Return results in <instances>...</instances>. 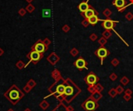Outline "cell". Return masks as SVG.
Segmentation results:
<instances>
[{
	"label": "cell",
	"instance_id": "obj_1",
	"mask_svg": "<svg viewBox=\"0 0 133 111\" xmlns=\"http://www.w3.org/2000/svg\"><path fill=\"white\" fill-rule=\"evenodd\" d=\"M4 96L9 100V102H11L13 105H15L24 96V94L15 85H13L10 87V89L6 92H5Z\"/></svg>",
	"mask_w": 133,
	"mask_h": 111
},
{
	"label": "cell",
	"instance_id": "obj_2",
	"mask_svg": "<svg viewBox=\"0 0 133 111\" xmlns=\"http://www.w3.org/2000/svg\"><path fill=\"white\" fill-rule=\"evenodd\" d=\"M65 82L66 83V85H65V92H64V96H65V99L66 101L69 103L72 100V99L77 94L75 93V89H74V88L76 87V86L69 78H68L67 80L65 81Z\"/></svg>",
	"mask_w": 133,
	"mask_h": 111
},
{
	"label": "cell",
	"instance_id": "obj_3",
	"mask_svg": "<svg viewBox=\"0 0 133 111\" xmlns=\"http://www.w3.org/2000/svg\"><path fill=\"white\" fill-rule=\"evenodd\" d=\"M94 54L100 59V62H101L100 64H101V65H103V60L110 54V51H109L107 48H105L104 47H100L97 50H96L94 52Z\"/></svg>",
	"mask_w": 133,
	"mask_h": 111
},
{
	"label": "cell",
	"instance_id": "obj_4",
	"mask_svg": "<svg viewBox=\"0 0 133 111\" xmlns=\"http://www.w3.org/2000/svg\"><path fill=\"white\" fill-rule=\"evenodd\" d=\"M100 21L102 22V26L105 30H112L115 27L116 23H119V21L118 20H111V18H107L106 20H101L100 19Z\"/></svg>",
	"mask_w": 133,
	"mask_h": 111
},
{
	"label": "cell",
	"instance_id": "obj_5",
	"mask_svg": "<svg viewBox=\"0 0 133 111\" xmlns=\"http://www.w3.org/2000/svg\"><path fill=\"white\" fill-rule=\"evenodd\" d=\"M82 107L86 111H94L98 107V104L90 97L82 104Z\"/></svg>",
	"mask_w": 133,
	"mask_h": 111
},
{
	"label": "cell",
	"instance_id": "obj_6",
	"mask_svg": "<svg viewBox=\"0 0 133 111\" xmlns=\"http://www.w3.org/2000/svg\"><path fill=\"white\" fill-rule=\"evenodd\" d=\"M85 82L88 86H94L99 81V78L96 75V74L93 72H90L84 78Z\"/></svg>",
	"mask_w": 133,
	"mask_h": 111
},
{
	"label": "cell",
	"instance_id": "obj_7",
	"mask_svg": "<svg viewBox=\"0 0 133 111\" xmlns=\"http://www.w3.org/2000/svg\"><path fill=\"white\" fill-rule=\"evenodd\" d=\"M27 58L30 59V62H33L34 64H36V63H38L43 58V54H41V53H39L38 51L32 50L30 54L27 55Z\"/></svg>",
	"mask_w": 133,
	"mask_h": 111
},
{
	"label": "cell",
	"instance_id": "obj_8",
	"mask_svg": "<svg viewBox=\"0 0 133 111\" xmlns=\"http://www.w3.org/2000/svg\"><path fill=\"white\" fill-rule=\"evenodd\" d=\"M47 46L44 44V42H42L41 41H38L32 47V50L33 51H36L41 53V54H44L47 51Z\"/></svg>",
	"mask_w": 133,
	"mask_h": 111
},
{
	"label": "cell",
	"instance_id": "obj_9",
	"mask_svg": "<svg viewBox=\"0 0 133 111\" xmlns=\"http://www.w3.org/2000/svg\"><path fill=\"white\" fill-rule=\"evenodd\" d=\"M74 65H75L79 71L83 70L84 68L85 69H88V68H87L86 61L83 59V58H82V57H79L78 59L76 60V62H74Z\"/></svg>",
	"mask_w": 133,
	"mask_h": 111
},
{
	"label": "cell",
	"instance_id": "obj_10",
	"mask_svg": "<svg viewBox=\"0 0 133 111\" xmlns=\"http://www.w3.org/2000/svg\"><path fill=\"white\" fill-rule=\"evenodd\" d=\"M80 15L82 16H83V18H86V19H89L91 16L94 15L98 16L99 15V12H98L97 10H96L94 7H93L91 5H90V8L86 10V12H80Z\"/></svg>",
	"mask_w": 133,
	"mask_h": 111
},
{
	"label": "cell",
	"instance_id": "obj_11",
	"mask_svg": "<svg viewBox=\"0 0 133 111\" xmlns=\"http://www.w3.org/2000/svg\"><path fill=\"white\" fill-rule=\"evenodd\" d=\"M112 5L115 6L119 11V10L121 9L122 8H124L126 6L127 2H126V0H113Z\"/></svg>",
	"mask_w": 133,
	"mask_h": 111
},
{
	"label": "cell",
	"instance_id": "obj_12",
	"mask_svg": "<svg viewBox=\"0 0 133 111\" xmlns=\"http://www.w3.org/2000/svg\"><path fill=\"white\" fill-rule=\"evenodd\" d=\"M89 1H90V0H86V2H82L78 6V9L81 12H86V10L90 8V5L88 4Z\"/></svg>",
	"mask_w": 133,
	"mask_h": 111
},
{
	"label": "cell",
	"instance_id": "obj_13",
	"mask_svg": "<svg viewBox=\"0 0 133 111\" xmlns=\"http://www.w3.org/2000/svg\"><path fill=\"white\" fill-rule=\"evenodd\" d=\"M47 60H48L49 62H51V64L55 65L58 62V61H59V58L57 56L56 54H55V53H52V54L50 55L48 58H47Z\"/></svg>",
	"mask_w": 133,
	"mask_h": 111
},
{
	"label": "cell",
	"instance_id": "obj_14",
	"mask_svg": "<svg viewBox=\"0 0 133 111\" xmlns=\"http://www.w3.org/2000/svg\"><path fill=\"white\" fill-rule=\"evenodd\" d=\"M65 82H64V84H60V85H58L56 87L55 93L58 94V96H61V95H64V92H65Z\"/></svg>",
	"mask_w": 133,
	"mask_h": 111
},
{
	"label": "cell",
	"instance_id": "obj_15",
	"mask_svg": "<svg viewBox=\"0 0 133 111\" xmlns=\"http://www.w3.org/2000/svg\"><path fill=\"white\" fill-rule=\"evenodd\" d=\"M88 20H89V23H90V25H91V26H95L98 22H99V21H100V19H99L98 16L94 15V16H91L90 18H89Z\"/></svg>",
	"mask_w": 133,
	"mask_h": 111
},
{
	"label": "cell",
	"instance_id": "obj_16",
	"mask_svg": "<svg viewBox=\"0 0 133 111\" xmlns=\"http://www.w3.org/2000/svg\"><path fill=\"white\" fill-rule=\"evenodd\" d=\"M102 98V95L100 93V92H97L96 91L94 92V93H92V96H91V99H94L95 102H97L99 101V100Z\"/></svg>",
	"mask_w": 133,
	"mask_h": 111
},
{
	"label": "cell",
	"instance_id": "obj_17",
	"mask_svg": "<svg viewBox=\"0 0 133 111\" xmlns=\"http://www.w3.org/2000/svg\"><path fill=\"white\" fill-rule=\"evenodd\" d=\"M102 36L103 37H105L106 39H109L111 37V36H112V33L111 32V30H105L102 33Z\"/></svg>",
	"mask_w": 133,
	"mask_h": 111
},
{
	"label": "cell",
	"instance_id": "obj_18",
	"mask_svg": "<svg viewBox=\"0 0 133 111\" xmlns=\"http://www.w3.org/2000/svg\"><path fill=\"white\" fill-rule=\"evenodd\" d=\"M103 16H106L107 18H110L111 16L112 15V12H111V10L110 9L107 8V9H105L104 10H103Z\"/></svg>",
	"mask_w": 133,
	"mask_h": 111
},
{
	"label": "cell",
	"instance_id": "obj_19",
	"mask_svg": "<svg viewBox=\"0 0 133 111\" xmlns=\"http://www.w3.org/2000/svg\"><path fill=\"white\" fill-rule=\"evenodd\" d=\"M98 43H99L100 47H104L105 44H107V39L105 37H100L99 40H98Z\"/></svg>",
	"mask_w": 133,
	"mask_h": 111
},
{
	"label": "cell",
	"instance_id": "obj_20",
	"mask_svg": "<svg viewBox=\"0 0 133 111\" xmlns=\"http://www.w3.org/2000/svg\"><path fill=\"white\" fill-rule=\"evenodd\" d=\"M42 16L44 17H50L51 16V10L50 9H44L42 11Z\"/></svg>",
	"mask_w": 133,
	"mask_h": 111
},
{
	"label": "cell",
	"instance_id": "obj_21",
	"mask_svg": "<svg viewBox=\"0 0 133 111\" xmlns=\"http://www.w3.org/2000/svg\"><path fill=\"white\" fill-rule=\"evenodd\" d=\"M120 82H121V83L122 84V85L126 86L127 84L129 83V78H127L126 76H123V77L121 78Z\"/></svg>",
	"mask_w": 133,
	"mask_h": 111
},
{
	"label": "cell",
	"instance_id": "obj_22",
	"mask_svg": "<svg viewBox=\"0 0 133 111\" xmlns=\"http://www.w3.org/2000/svg\"><path fill=\"white\" fill-rule=\"evenodd\" d=\"M70 54L73 57H76L79 54V51L76 48V47H73V48L70 51Z\"/></svg>",
	"mask_w": 133,
	"mask_h": 111
},
{
	"label": "cell",
	"instance_id": "obj_23",
	"mask_svg": "<svg viewBox=\"0 0 133 111\" xmlns=\"http://www.w3.org/2000/svg\"><path fill=\"white\" fill-rule=\"evenodd\" d=\"M117 94H118V92H117L116 91V89H111L110 91H109V95L111 96V97H115L117 96Z\"/></svg>",
	"mask_w": 133,
	"mask_h": 111
},
{
	"label": "cell",
	"instance_id": "obj_24",
	"mask_svg": "<svg viewBox=\"0 0 133 111\" xmlns=\"http://www.w3.org/2000/svg\"><path fill=\"white\" fill-rule=\"evenodd\" d=\"M81 24L84 27H87V26H88L89 25H90V23H89L88 19H86V18H84L83 20H82V22H81Z\"/></svg>",
	"mask_w": 133,
	"mask_h": 111
},
{
	"label": "cell",
	"instance_id": "obj_25",
	"mask_svg": "<svg viewBox=\"0 0 133 111\" xmlns=\"http://www.w3.org/2000/svg\"><path fill=\"white\" fill-rule=\"evenodd\" d=\"M125 19H126L128 21H131V20H133V14H132L131 12H128L127 14L125 15Z\"/></svg>",
	"mask_w": 133,
	"mask_h": 111
},
{
	"label": "cell",
	"instance_id": "obj_26",
	"mask_svg": "<svg viewBox=\"0 0 133 111\" xmlns=\"http://www.w3.org/2000/svg\"><path fill=\"white\" fill-rule=\"evenodd\" d=\"M97 35L96 33H91L90 34V40L91 41H96L97 40Z\"/></svg>",
	"mask_w": 133,
	"mask_h": 111
},
{
	"label": "cell",
	"instance_id": "obj_27",
	"mask_svg": "<svg viewBox=\"0 0 133 111\" xmlns=\"http://www.w3.org/2000/svg\"><path fill=\"white\" fill-rule=\"evenodd\" d=\"M111 65H112L113 66H114V67H117V66L119 65V63H120V62H119V60L118 58H114L111 62Z\"/></svg>",
	"mask_w": 133,
	"mask_h": 111
},
{
	"label": "cell",
	"instance_id": "obj_28",
	"mask_svg": "<svg viewBox=\"0 0 133 111\" xmlns=\"http://www.w3.org/2000/svg\"><path fill=\"white\" fill-rule=\"evenodd\" d=\"M95 88H96V91H97V92H101L103 89V87L100 85V84H97V85L95 86Z\"/></svg>",
	"mask_w": 133,
	"mask_h": 111
},
{
	"label": "cell",
	"instance_id": "obj_29",
	"mask_svg": "<svg viewBox=\"0 0 133 111\" xmlns=\"http://www.w3.org/2000/svg\"><path fill=\"white\" fill-rule=\"evenodd\" d=\"M115 89H116L117 92H118V94H121V93H122V92H124V89H123V87L121 86H118Z\"/></svg>",
	"mask_w": 133,
	"mask_h": 111
},
{
	"label": "cell",
	"instance_id": "obj_30",
	"mask_svg": "<svg viewBox=\"0 0 133 111\" xmlns=\"http://www.w3.org/2000/svg\"><path fill=\"white\" fill-rule=\"evenodd\" d=\"M40 106H41V107L42 108V109L45 110V109H47V107H48L49 105H48V103H47L46 101H44H44L41 103V105H40Z\"/></svg>",
	"mask_w": 133,
	"mask_h": 111
},
{
	"label": "cell",
	"instance_id": "obj_31",
	"mask_svg": "<svg viewBox=\"0 0 133 111\" xmlns=\"http://www.w3.org/2000/svg\"><path fill=\"white\" fill-rule=\"evenodd\" d=\"M87 90H88L90 92H91V93H94V92H96L95 86H89V87L87 88Z\"/></svg>",
	"mask_w": 133,
	"mask_h": 111
},
{
	"label": "cell",
	"instance_id": "obj_32",
	"mask_svg": "<svg viewBox=\"0 0 133 111\" xmlns=\"http://www.w3.org/2000/svg\"><path fill=\"white\" fill-rule=\"evenodd\" d=\"M129 1H130V3H129V4H127L126 6H124V8H122L121 9H120V10H119V12H123V11H124V9H125L126 8H128V7H129V6H131V5H133V0H129Z\"/></svg>",
	"mask_w": 133,
	"mask_h": 111
},
{
	"label": "cell",
	"instance_id": "obj_33",
	"mask_svg": "<svg viewBox=\"0 0 133 111\" xmlns=\"http://www.w3.org/2000/svg\"><path fill=\"white\" fill-rule=\"evenodd\" d=\"M117 78H118V75L115 73H112L110 75V79L111 81H115Z\"/></svg>",
	"mask_w": 133,
	"mask_h": 111
},
{
	"label": "cell",
	"instance_id": "obj_34",
	"mask_svg": "<svg viewBox=\"0 0 133 111\" xmlns=\"http://www.w3.org/2000/svg\"><path fill=\"white\" fill-rule=\"evenodd\" d=\"M62 30L64 31V32L65 33H67V32H69V31L70 30V27L68 25H65L62 27Z\"/></svg>",
	"mask_w": 133,
	"mask_h": 111
},
{
	"label": "cell",
	"instance_id": "obj_35",
	"mask_svg": "<svg viewBox=\"0 0 133 111\" xmlns=\"http://www.w3.org/2000/svg\"><path fill=\"white\" fill-rule=\"evenodd\" d=\"M124 99H125L126 101H129V100L131 99V96H130V95H124Z\"/></svg>",
	"mask_w": 133,
	"mask_h": 111
},
{
	"label": "cell",
	"instance_id": "obj_36",
	"mask_svg": "<svg viewBox=\"0 0 133 111\" xmlns=\"http://www.w3.org/2000/svg\"><path fill=\"white\" fill-rule=\"evenodd\" d=\"M124 92H125V95H130V96H131L132 93V90L130 89H126V90L124 91Z\"/></svg>",
	"mask_w": 133,
	"mask_h": 111
},
{
	"label": "cell",
	"instance_id": "obj_37",
	"mask_svg": "<svg viewBox=\"0 0 133 111\" xmlns=\"http://www.w3.org/2000/svg\"><path fill=\"white\" fill-rule=\"evenodd\" d=\"M54 111H66L65 110H63V109H61V107H58L56 110H55Z\"/></svg>",
	"mask_w": 133,
	"mask_h": 111
},
{
	"label": "cell",
	"instance_id": "obj_38",
	"mask_svg": "<svg viewBox=\"0 0 133 111\" xmlns=\"http://www.w3.org/2000/svg\"><path fill=\"white\" fill-rule=\"evenodd\" d=\"M8 111H14V110H12V109H10V110H8Z\"/></svg>",
	"mask_w": 133,
	"mask_h": 111
},
{
	"label": "cell",
	"instance_id": "obj_39",
	"mask_svg": "<svg viewBox=\"0 0 133 111\" xmlns=\"http://www.w3.org/2000/svg\"><path fill=\"white\" fill-rule=\"evenodd\" d=\"M25 111H31V110H29V109H26Z\"/></svg>",
	"mask_w": 133,
	"mask_h": 111
}]
</instances>
